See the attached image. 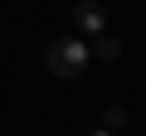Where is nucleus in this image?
<instances>
[{
    "instance_id": "1",
    "label": "nucleus",
    "mask_w": 146,
    "mask_h": 136,
    "mask_svg": "<svg viewBox=\"0 0 146 136\" xmlns=\"http://www.w3.org/2000/svg\"><path fill=\"white\" fill-rule=\"evenodd\" d=\"M44 63H49V73H54V78H78L83 68L93 63V53H88V39H78V34L49 39V53H44Z\"/></svg>"
},
{
    "instance_id": "4",
    "label": "nucleus",
    "mask_w": 146,
    "mask_h": 136,
    "mask_svg": "<svg viewBox=\"0 0 146 136\" xmlns=\"http://www.w3.org/2000/svg\"><path fill=\"white\" fill-rule=\"evenodd\" d=\"M102 126H107V131H122V126H127V107H122V102H112V107L102 112Z\"/></svg>"
},
{
    "instance_id": "5",
    "label": "nucleus",
    "mask_w": 146,
    "mask_h": 136,
    "mask_svg": "<svg viewBox=\"0 0 146 136\" xmlns=\"http://www.w3.org/2000/svg\"><path fill=\"white\" fill-rule=\"evenodd\" d=\"M88 136H112V131H107V126H102V131H88Z\"/></svg>"
},
{
    "instance_id": "3",
    "label": "nucleus",
    "mask_w": 146,
    "mask_h": 136,
    "mask_svg": "<svg viewBox=\"0 0 146 136\" xmlns=\"http://www.w3.org/2000/svg\"><path fill=\"white\" fill-rule=\"evenodd\" d=\"M88 53H93V63H112L117 53H122V44L102 29V34H93V44H88Z\"/></svg>"
},
{
    "instance_id": "2",
    "label": "nucleus",
    "mask_w": 146,
    "mask_h": 136,
    "mask_svg": "<svg viewBox=\"0 0 146 136\" xmlns=\"http://www.w3.org/2000/svg\"><path fill=\"white\" fill-rule=\"evenodd\" d=\"M73 24H78V34H102L107 29V10L98 5V0H78V5H73Z\"/></svg>"
}]
</instances>
